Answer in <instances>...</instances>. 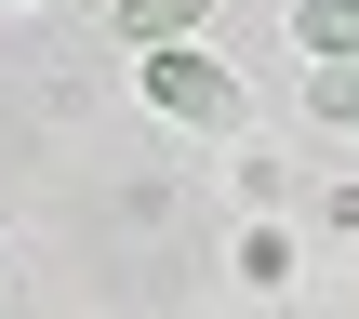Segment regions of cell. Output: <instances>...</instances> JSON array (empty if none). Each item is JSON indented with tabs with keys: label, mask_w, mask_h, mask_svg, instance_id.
Here are the masks:
<instances>
[{
	"label": "cell",
	"mask_w": 359,
	"mask_h": 319,
	"mask_svg": "<svg viewBox=\"0 0 359 319\" xmlns=\"http://www.w3.org/2000/svg\"><path fill=\"white\" fill-rule=\"evenodd\" d=\"M133 67H147V107H160V120H187V133H253V93H240L213 53L160 40V53H133Z\"/></svg>",
	"instance_id": "obj_1"
},
{
	"label": "cell",
	"mask_w": 359,
	"mask_h": 319,
	"mask_svg": "<svg viewBox=\"0 0 359 319\" xmlns=\"http://www.w3.org/2000/svg\"><path fill=\"white\" fill-rule=\"evenodd\" d=\"M293 53H359V0H293Z\"/></svg>",
	"instance_id": "obj_2"
},
{
	"label": "cell",
	"mask_w": 359,
	"mask_h": 319,
	"mask_svg": "<svg viewBox=\"0 0 359 319\" xmlns=\"http://www.w3.org/2000/svg\"><path fill=\"white\" fill-rule=\"evenodd\" d=\"M200 13H213V0H120V40H133V53H160V40H187Z\"/></svg>",
	"instance_id": "obj_3"
},
{
	"label": "cell",
	"mask_w": 359,
	"mask_h": 319,
	"mask_svg": "<svg viewBox=\"0 0 359 319\" xmlns=\"http://www.w3.org/2000/svg\"><path fill=\"white\" fill-rule=\"evenodd\" d=\"M306 107H320L333 133H359V53H320V67H306Z\"/></svg>",
	"instance_id": "obj_4"
},
{
	"label": "cell",
	"mask_w": 359,
	"mask_h": 319,
	"mask_svg": "<svg viewBox=\"0 0 359 319\" xmlns=\"http://www.w3.org/2000/svg\"><path fill=\"white\" fill-rule=\"evenodd\" d=\"M0 13H13V0H0Z\"/></svg>",
	"instance_id": "obj_5"
}]
</instances>
